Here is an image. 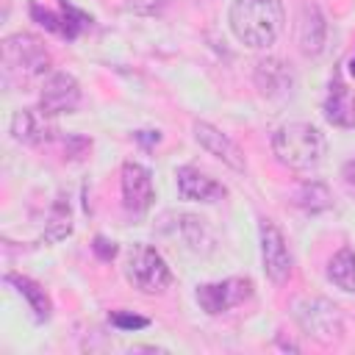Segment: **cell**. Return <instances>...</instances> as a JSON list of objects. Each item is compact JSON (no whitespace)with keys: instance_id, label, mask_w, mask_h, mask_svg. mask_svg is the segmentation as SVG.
<instances>
[{"instance_id":"cell-1","label":"cell","mask_w":355,"mask_h":355,"mask_svg":"<svg viewBox=\"0 0 355 355\" xmlns=\"http://www.w3.org/2000/svg\"><path fill=\"white\" fill-rule=\"evenodd\" d=\"M50 53L33 33H11L0 44V67H3V83L14 89H28L36 80H42L50 72Z\"/></svg>"},{"instance_id":"cell-2","label":"cell","mask_w":355,"mask_h":355,"mask_svg":"<svg viewBox=\"0 0 355 355\" xmlns=\"http://www.w3.org/2000/svg\"><path fill=\"white\" fill-rule=\"evenodd\" d=\"M283 3L280 0H233L230 28L247 47H269L283 31Z\"/></svg>"},{"instance_id":"cell-3","label":"cell","mask_w":355,"mask_h":355,"mask_svg":"<svg viewBox=\"0 0 355 355\" xmlns=\"http://www.w3.org/2000/svg\"><path fill=\"white\" fill-rule=\"evenodd\" d=\"M324 136L316 125L308 122H288L277 128L272 139V150L280 164L291 169H313L324 158Z\"/></svg>"},{"instance_id":"cell-4","label":"cell","mask_w":355,"mask_h":355,"mask_svg":"<svg viewBox=\"0 0 355 355\" xmlns=\"http://www.w3.org/2000/svg\"><path fill=\"white\" fill-rule=\"evenodd\" d=\"M125 277L133 283V288L144 294H158L172 283V272L166 261L150 247V244H133L125 258Z\"/></svg>"},{"instance_id":"cell-5","label":"cell","mask_w":355,"mask_h":355,"mask_svg":"<svg viewBox=\"0 0 355 355\" xmlns=\"http://www.w3.org/2000/svg\"><path fill=\"white\" fill-rule=\"evenodd\" d=\"M294 319L300 322V327L313 336L322 344H333L344 336V319L338 313V308L330 300L313 297V300H297L294 305Z\"/></svg>"},{"instance_id":"cell-6","label":"cell","mask_w":355,"mask_h":355,"mask_svg":"<svg viewBox=\"0 0 355 355\" xmlns=\"http://www.w3.org/2000/svg\"><path fill=\"white\" fill-rule=\"evenodd\" d=\"M250 297H252V280L250 277H225V280H216V283L197 286V302L211 316L225 313V311L241 305Z\"/></svg>"},{"instance_id":"cell-7","label":"cell","mask_w":355,"mask_h":355,"mask_svg":"<svg viewBox=\"0 0 355 355\" xmlns=\"http://www.w3.org/2000/svg\"><path fill=\"white\" fill-rule=\"evenodd\" d=\"M80 103V83L69 75V72H53L44 86H42V97H39V108L47 116L55 114H69L75 111Z\"/></svg>"},{"instance_id":"cell-8","label":"cell","mask_w":355,"mask_h":355,"mask_svg":"<svg viewBox=\"0 0 355 355\" xmlns=\"http://www.w3.org/2000/svg\"><path fill=\"white\" fill-rule=\"evenodd\" d=\"M261 255H263V272L269 275V280L286 283L291 275V255L283 233L272 222H261Z\"/></svg>"},{"instance_id":"cell-9","label":"cell","mask_w":355,"mask_h":355,"mask_svg":"<svg viewBox=\"0 0 355 355\" xmlns=\"http://www.w3.org/2000/svg\"><path fill=\"white\" fill-rule=\"evenodd\" d=\"M153 175L147 166L136 164V161H128L122 166V200H125V208L130 214H144L150 205H153Z\"/></svg>"},{"instance_id":"cell-10","label":"cell","mask_w":355,"mask_h":355,"mask_svg":"<svg viewBox=\"0 0 355 355\" xmlns=\"http://www.w3.org/2000/svg\"><path fill=\"white\" fill-rule=\"evenodd\" d=\"M194 136H197V141L211 153V155H216L222 164H227L230 169H236V172H244V153L239 150V144L227 136V133H222L219 128H214V125H208V122H197L194 125Z\"/></svg>"},{"instance_id":"cell-11","label":"cell","mask_w":355,"mask_h":355,"mask_svg":"<svg viewBox=\"0 0 355 355\" xmlns=\"http://www.w3.org/2000/svg\"><path fill=\"white\" fill-rule=\"evenodd\" d=\"M178 178V191L183 200H197V202H216L227 194L222 183H216L211 175L200 172L197 166H180L175 172Z\"/></svg>"},{"instance_id":"cell-12","label":"cell","mask_w":355,"mask_h":355,"mask_svg":"<svg viewBox=\"0 0 355 355\" xmlns=\"http://www.w3.org/2000/svg\"><path fill=\"white\" fill-rule=\"evenodd\" d=\"M31 14H33V19H36L39 25H44L47 31H53V33H58V36H64V39H75V36L92 22V17H86V14H80L78 8L67 6V0L61 3V14H53V11L42 8L39 3H31Z\"/></svg>"},{"instance_id":"cell-13","label":"cell","mask_w":355,"mask_h":355,"mask_svg":"<svg viewBox=\"0 0 355 355\" xmlns=\"http://www.w3.org/2000/svg\"><path fill=\"white\" fill-rule=\"evenodd\" d=\"M255 86L266 97H286L294 86V75L280 58H261L255 64Z\"/></svg>"},{"instance_id":"cell-14","label":"cell","mask_w":355,"mask_h":355,"mask_svg":"<svg viewBox=\"0 0 355 355\" xmlns=\"http://www.w3.org/2000/svg\"><path fill=\"white\" fill-rule=\"evenodd\" d=\"M47 119L50 116L42 108H22L11 116V133L17 141H25V144L47 141L53 136V125Z\"/></svg>"},{"instance_id":"cell-15","label":"cell","mask_w":355,"mask_h":355,"mask_svg":"<svg viewBox=\"0 0 355 355\" xmlns=\"http://www.w3.org/2000/svg\"><path fill=\"white\" fill-rule=\"evenodd\" d=\"M324 36H327V22L322 17V11L316 6H305L297 22V44L302 53L316 55L324 47Z\"/></svg>"},{"instance_id":"cell-16","label":"cell","mask_w":355,"mask_h":355,"mask_svg":"<svg viewBox=\"0 0 355 355\" xmlns=\"http://www.w3.org/2000/svg\"><path fill=\"white\" fill-rule=\"evenodd\" d=\"M324 116L333 125H341V128L355 125V103H352L349 89L341 83V78L330 80V92H327V100H324Z\"/></svg>"},{"instance_id":"cell-17","label":"cell","mask_w":355,"mask_h":355,"mask_svg":"<svg viewBox=\"0 0 355 355\" xmlns=\"http://www.w3.org/2000/svg\"><path fill=\"white\" fill-rule=\"evenodd\" d=\"M6 280H8L11 286H17V291L28 300V305H31V311H33L36 322L50 319V311H53L50 297H47V291H44L36 280H31V277H25V275H6Z\"/></svg>"},{"instance_id":"cell-18","label":"cell","mask_w":355,"mask_h":355,"mask_svg":"<svg viewBox=\"0 0 355 355\" xmlns=\"http://www.w3.org/2000/svg\"><path fill=\"white\" fill-rule=\"evenodd\" d=\"M327 277L344 288V291H355V250L344 247L333 255L330 266H327Z\"/></svg>"},{"instance_id":"cell-19","label":"cell","mask_w":355,"mask_h":355,"mask_svg":"<svg viewBox=\"0 0 355 355\" xmlns=\"http://www.w3.org/2000/svg\"><path fill=\"white\" fill-rule=\"evenodd\" d=\"M183 222H180V230H183V239L194 247V250H211V244H214V236H211V230H208V225H205V219H200V216H180Z\"/></svg>"},{"instance_id":"cell-20","label":"cell","mask_w":355,"mask_h":355,"mask_svg":"<svg viewBox=\"0 0 355 355\" xmlns=\"http://www.w3.org/2000/svg\"><path fill=\"white\" fill-rule=\"evenodd\" d=\"M69 233H72V216H69V208L64 205V200H58V202L53 205L44 241H61V239H67Z\"/></svg>"},{"instance_id":"cell-21","label":"cell","mask_w":355,"mask_h":355,"mask_svg":"<svg viewBox=\"0 0 355 355\" xmlns=\"http://www.w3.org/2000/svg\"><path fill=\"white\" fill-rule=\"evenodd\" d=\"M108 322H111L114 327H119V330H141V327L150 324L147 316H136V313H125V311H114V313L108 316Z\"/></svg>"},{"instance_id":"cell-22","label":"cell","mask_w":355,"mask_h":355,"mask_svg":"<svg viewBox=\"0 0 355 355\" xmlns=\"http://www.w3.org/2000/svg\"><path fill=\"white\" fill-rule=\"evenodd\" d=\"M92 250H94L103 261H111V258L116 255V244H114V241H108V239H103V236H97V239H94Z\"/></svg>"},{"instance_id":"cell-23","label":"cell","mask_w":355,"mask_h":355,"mask_svg":"<svg viewBox=\"0 0 355 355\" xmlns=\"http://www.w3.org/2000/svg\"><path fill=\"white\" fill-rule=\"evenodd\" d=\"M161 3L164 0H128V6L136 8V11H155Z\"/></svg>"},{"instance_id":"cell-24","label":"cell","mask_w":355,"mask_h":355,"mask_svg":"<svg viewBox=\"0 0 355 355\" xmlns=\"http://www.w3.org/2000/svg\"><path fill=\"white\" fill-rule=\"evenodd\" d=\"M341 172H344V178H347V183H352V186H355V158H352V161H347Z\"/></svg>"},{"instance_id":"cell-25","label":"cell","mask_w":355,"mask_h":355,"mask_svg":"<svg viewBox=\"0 0 355 355\" xmlns=\"http://www.w3.org/2000/svg\"><path fill=\"white\" fill-rule=\"evenodd\" d=\"M349 72H352V75H355V58H352V61H349Z\"/></svg>"}]
</instances>
